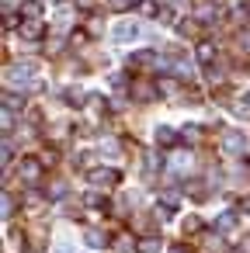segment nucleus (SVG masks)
Wrapping results in <instances>:
<instances>
[{
  "label": "nucleus",
  "mask_w": 250,
  "mask_h": 253,
  "mask_svg": "<svg viewBox=\"0 0 250 253\" xmlns=\"http://www.w3.org/2000/svg\"><path fill=\"white\" fill-rule=\"evenodd\" d=\"M42 167H46L42 156H25V160L18 163V170H21V177H25L28 184H39V180H42Z\"/></svg>",
  "instance_id": "obj_1"
},
{
  "label": "nucleus",
  "mask_w": 250,
  "mask_h": 253,
  "mask_svg": "<svg viewBox=\"0 0 250 253\" xmlns=\"http://www.w3.org/2000/svg\"><path fill=\"white\" fill-rule=\"evenodd\" d=\"M122 177H118V170H111V167H98V170H91V184L94 187H115Z\"/></svg>",
  "instance_id": "obj_2"
},
{
  "label": "nucleus",
  "mask_w": 250,
  "mask_h": 253,
  "mask_svg": "<svg viewBox=\"0 0 250 253\" xmlns=\"http://www.w3.org/2000/svg\"><path fill=\"white\" fill-rule=\"evenodd\" d=\"M46 35V25H42V18H25L21 21V39H28V42H39Z\"/></svg>",
  "instance_id": "obj_3"
},
{
  "label": "nucleus",
  "mask_w": 250,
  "mask_h": 253,
  "mask_svg": "<svg viewBox=\"0 0 250 253\" xmlns=\"http://www.w3.org/2000/svg\"><path fill=\"white\" fill-rule=\"evenodd\" d=\"M243 146H247V139H243L240 132H233V128H226V132H222V149H226V153L240 156V153H243Z\"/></svg>",
  "instance_id": "obj_4"
},
{
  "label": "nucleus",
  "mask_w": 250,
  "mask_h": 253,
  "mask_svg": "<svg viewBox=\"0 0 250 253\" xmlns=\"http://www.w3.org/2000/svg\"><path fill=\"white\" fill-rule=\"evenodd\" d=\"M7 80H18V84L35 80V63H18V66H7Z\"/></svg>",
  "instance_id": "obj_5"
},
{
  "label": "nucleus",
  "mask_w": 250,
  "mask_h": 253,
  "mask_svg": "<svg viewBox=\"0 0 250 253\" xmlns=\"http://www.w3.org/2000/svg\"><path fill=\"white\" fill-rule=\"evenodd\" d=\"M156 94H160V87H150L146 80H136V84H132V97H136V101H153Z\"/></svg>",
  "instance_id": "obj_6"
},
{
  "label": "nucleus",
  "mask_w": 250,
  "mask_h": 253,
  "mask_svg": "<svg viewBox=\"0 0 250 253\" xmlns=\"http://www.w3.org/2000/svg\"><path fill=\"white\" fill-rule=\"evenodd\" d=\"M139 35V25L136 21H122L118 28H115V42H129V39H136Z\"/></svg>",
  "instance_id": "obj_7"
},
{
  "label": "nucleus",
  "mask_w": 250,
  "mask_h": 253,
  "mask_svg": "<svg viewBox=\"0 0 250 253\" xmlns=\"http://www.w3.org/2000/svg\"><path fill=\"white\" fill-rule=\"evenodd\" d=\"M87 246H91V250H104V246H108V232H101V229H87Z\"/></svg>",
  "instance_id": "obj_8"
},
{
  "label": "nucleus",
  "mask_w": 250,
  "mask_h": 253,
  "mask_svg": "<svg viewBox=\"0 0 250 253\" xmlns=\"http://www.w3.org/2000/svg\"><path fill=\"white\" fill-rule=\"evenodd\" d=\"M198 63H205V66L215 63V45L212 42H198Z\"/></svg>",
  "instance_id": "obj_9"
},
{
  "label": "nucleus",
  "mask_w": 250,
  "mask_h": 253,
  "mask_svg": "<svg viewBox=\"0 0 250 253\" xmlns=\"http://www.w3.org/2000/svg\"><path fill=\"white\" fill-rule=\"evenodd\" d=\"M215 229H219V232H233V229H236V211H222V215L215 218Z\"/></svg>",
  "instance_id": "obj_10"
},
{
  "label": "nucleus",
  "mask_w": 250,
  "mask_h": 253,
  "mask_svg": "<svg viewBox=\"0 0 250 253\" xmlns=\"http://www.w3.org/2000/svg\"><path fill=\"white\" fill-rule=\"evenodd\" d=\"M174 139H177V132L170 125H156V142L160 146H174Z\"/></svg>",
  "instance_id": "obj_11"
},
{
  "label": "nucleus",
  "mask_w": 250,
  "mask_h": 253,
  "mask_svg": "<svg viewBox=\"0 0 250 253\" xmlns=\"http://www.w3.org/2000/svg\"><path fill=\"white\" fill-rule=\"evenodd\" d=\"M136 250H139V253H160V236H146V239H139Z\"/></svg>",
  "instance_id": "obj_12"
},
{
  "label": "nucleus",
  "mask_w": 250,
  "mask_h": 253,
  "mask_svg": "<svg viewBox=\"0 0 250 253\" xmlns=\"http://www.w3.org/2000/svg\"><path fill=\"white\" fill-rule=\"evenodd\" d=\"M21 14L25 18H42V4L39 0H21Z\"/></svg>",
  "instance_id": "obj_13"
},
{
  "label": "nucleus",
  "mask_w": 250,
  "mask_h": 253,
  "mask_svg": "<svg viewBox=\"0 0 250 253\" xmlns=\"http://www.w3.org/2000/svg\"><path fill=\"white\" fill-rule=\"evenodd\" d=\"M136 4H143V0H108V7H111L115 14H125V11H132Z\"/></svg>",
  "instance_id": "obj_14"
},
{
  "label": "nucleus",
  "mask_w": 250,
  "mask_h": 253,
  "mask_svg": "<svg viewBox=\"0 0 250 253\" xmlns=\"http://www.w3.org/2000/svg\"><path fill=\"white\" fill-rule=\"evenodd\" d=\"M170 70H174L177 77H184V80H191V63H188V59H174V63H170Z\"/></svg>",
  "instance_id": "obj_15"
},
{
  "label": "nucleus",
  "mask_w": 250,
  "mask_h": 253,
  "mask_svg": "<svg viewBox=\"0 0 250 253\" xmlns=\"http://www.w3.org/2000/svg\"><path fill=\"white\" fill-rule=\"evenodd\" d=\"M4 108H7V111H14V108L21 111V108H25V101H21V94H11V90H4Z\"/></svg>",
  "instance_id": "obj_16"
},
{
  "label": "nucleus",
  "mask_w": 250,
  "mask_h": 253,
  "mask_svg": "<svg viewBox=\"0 0 250 253\" xmlns=\"http://www.w3.org/2000/svg\"><path fill=\"white\" fill-rule=\"evenodd\" d=\"M156 87H160V94H177V84H174L170 77H160V80H156Z\"/></svg>",
  "instance_id": "obj_17"
},
{
  "label": "nucleus",
  "mask_w": 250,
  "mask_h": 253,
  "mask_svg": "<svg viewBox=\"0 0 250 253\" xmlns=\"http://www.w3.org/2000/svg\"><path fill=\"white\" fill-rule=\"evenodd\" d=\"M181 135H184L188 142H198V139H201V128H198V125H184V132H181Z\"/></svg>",
  "instance_id": "obj_18"
},
{
  "label": "nucleus",
  "mask_w": 250,
  "mask_h": 253,
  "mask_svg": "<svg viewBox=\"0 0 250 253\" xmlns=\"http://www.w3.org/2000/svg\"><path fill=\"white\" fill-rule=\"evenodd\" d=\"M177 32H181V35H198V21H181Z\"/></svg>",
  "instance_id": "obj_19"
},
{
  "label": "nucleus",
  "mask_w": 250,
  "mask_h": 253,
  "mask_svg": "<svg viewBox=\"0 0 250 253\" xmlns=\"http://www.w3.org/2000/svg\"><path fill=\"white\" fill-rule=\"evenodd\" d=\"M236 45H240L243 52H250V28H243V32L236 35Z\"/></svg>",
  "instance_id": "obj_20"
},
{
  "label": "nucleus",
  "mask_w": 250,
  "mask_h": 253,
  "mask_svg": "<svg viewBox=\"0 0 250 253\" xmlns=\"http://www.w3.org/2000/svg\"><path fill=\"white\" fill-rule=\"evenodd\" d=\"M84 201H87V205H91V208H104V198H101V194H98V191H91V194H87V198H84Z\"/></svg>",
  "instance_id": "obj_21"
},
{
  "label": "nucleus",
  "mask_w": 250,
  "mask_h": 253,
  "mask_svg": "<svg viewBox=\"0 0 250 253\" xmlns=\"http://www.w3.org/2000/svg\"><path fill=\"white\" fill-rule=\"evenodd\" d=\"M198 229H201V218L188 215V218H184V232H198Z\"/></svg>",
  "instance_id": "obj_22"
},
{
  "label": "nucleus",
  "mask_w": 250,
  "mask_h": 253,
  "mask_svg": "<svg viewBox=\"0 0 250 253\" xmlns=\"http://www.w3.org/2000/svg\"><path fill=\"white\" fill-rule=\"evenodd\" d=\"M156 18H160L163 25H170V21H174V7H160V11H156Z\"/></svg>",
  "instance_id": "obj_23"
},
{
  "label": "nucleus",
  "mask_w": 250,
  "mask_h": 253,
  "mask_svg": "<svg viewBox=\"0 0 250 253\" xmlns=\"http://www.w3.org/2000/svg\"><path fill=\"white\" fill-rule=\"evenodd\" d=\"M66 101H70V104H84V94H80V90H66Z\"/></svg>",
  "instance_id": "obj_24"
},
{
  "label": "nucleus",
  "mask_w": 250,
  "mask_h": 253,
  "mask_svg": "<svg viewBox=\"0 0 250 253\" xmlns=\"http://www.w3.org/2000/svg\"><path fill=\"white\" fill-rule=\"evenodd\" d=\"M56 160H59V156H56V149H46V153H42V163H46V167H52Z\"/></svg>",
  "instance_id": "obj_25"
},
{
  "label": "nucleus",
  "mask_w": 250,
  "mask_h": 253,
  "mask_svg": "<svg viewBox=\"0 0 250 253\" xmlns=\"http://www.w3.org/2000/svg\"><path fill=\"white\" fill-rule=\"evenodd\" d=\"M49 194H52V198H63V194H66V184H59V180H56V184L49 187Z\"/></svg>",
  "instance_id": "obj_26"
},
{
  "label": "nucleus",
  "mask_w": 250,
  "mask_h": 253,
  "mask_svg": "<svg viewBox=\"0 0 250 253\" xmlns=\"http://www.w3.org/2000/svg\"><path fill=\"white\" fill-rule=\"evenodd\" d=\"M215 14H219L215 7H201V11H198V18H201V21H208V18H215Z\"/></svg>",
  "instance_id": "obj_27"
},
{
  "label": "nucleus",
  "mask_w": 250,
  "mask_h": 253,
  "mask_svg": "<svg viewBox=\"0 0 250 253\" xmlns=\"http://www.w3.org/2000/svg\"><path fill=\"white\" fill-rule=\"evenodd\" d=\"M14 211V201H11V194H4V215H11Z\"/></svg>",
  "instance_id": "obj_28"
},
{
  "label": "nucleus",
  "mask_w": 250,
  "mask_h": 253,
  "mask_svg": "<svg viewBox=\"0 0 250 253\" xmlns=\"http://www.w3.org/2000/svg\"><path fill=\"white\" fill-rule=\"evenodd\" d=\"M115 246H118V250H132V246H136V243H132V239H125V236H122V239H118V243H115Z\"/></svg>",
  "instance_id": "obj_29"
},
{
  "label": "nucleus",
  "mask_w": 250,
  "mask_h": 253,
  "mask_svg": "<svg viewBox=\"0 0 250 253\" xmlns=\"http://www.w3.org/2000/svg\"><path fill=\"white\" fill-rule=\"evenodd\" d=\"M77 7H80V11H91V7H94V0H77Z\"/></svg>",
  "instance_id": "obj_30"
},
{
  "label": "nucleus",
  "mask_w": 250,
  "mask_h": 253,
  "mask_svg": "<svg viewBox=\"0 0 250 253\" xmlns=\"http://www.w3.org/2000/svg\"><path fill=\"white\" fill-rule=\"evenodd\" d=\"M240 250H243V253H250V236H243V239H240Z\"/></svg>",
  "instance_id": "obj_31"
},
{
  "label": "nucleus",
  "mask_w": 250,
  "mask_h": 253,
  "mask_svg": "<svg viewBox=\"0 0 250 253\" xmlns=\"http://www.w3.org/2000/svg\"><path fill=\"white\" fill-rule=\"evenodd\" d=\"M170 253H188V250L184 246H170Z\"/></svg>",
  "instance_id": "obj_32"
},
{
  "label": "nucleus",
  "mask_w": 250,
  "mask_h": 253,
  "mask_svg": "<svg viewBox=\"0 0 250 253\" xmlns=\"http://www.w3.org/2000/svg\"><path fill=\"white\" fill-rule=\"evenodd\" d=\"M52 4H63V0H52Z\"/></svg>",
  "instance_id": "obj_33"
},
{
  "label": "nucleus",
  "mask_w": 250,
  "mask_h": 253,
  "mask_svg": "<svg viewBox=\"0 0 250 253\" xmlns=\"http://www.w3.org/2000/svg\"><path fill=\"white\" fill-rule=\"evenodd\" d=\"M247 104H250V94H247Z\"/></svg>",
  "instance_id": "obj_34"
}]
</instances>
